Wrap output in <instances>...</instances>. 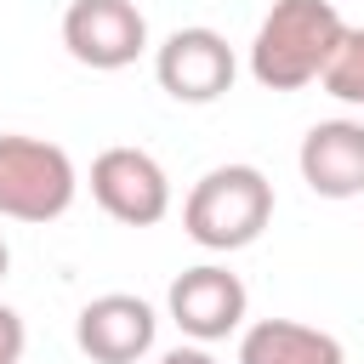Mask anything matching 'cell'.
Segmentation results:
<instances>
[{"label":"cell","instance_id":"6da1fadb","mask_svg":"<svg viewBox=\"0 0 364 364\" xmlns=\"http://www.w3.org/2000/svg\"><path fill=\"white\" fill-rule=\"evenodd\" d=\"M336 0H273L250 40V80L262 91H301L318 80L330 46L341 40Z\"/></svg>","mask_w":364,"mask_h":364},{"label":"cell","instance_id":"7a4b0ae2","mask_svg":"<svg viewBox=\"0 0 364 364\" xmlns=\"http://www.w3.org/2000/svg\"><path fill=\"white\" fill-rule=\"evenodd\" d=\"M273 222V182L256 165H216L182 199V228L199 250H245Z\"/></svg>","mask_w":364,"mask_h":364},{"label":"cell","instance_id":"3957f363","mask_svg":"<svg viewBox=\"0 0 364 364\" xmlns=\"http://www.w3.org/2000/svg\"><path fill=\"white\" fill-rule=\"evenodd\" d=\"M80 193L68 148L23 131H0V216L6 222H57Z\"/></svg>","mask_w":364,"mask_h":364},{"label":"cell","instance_id":"277c9868","mask_svg":"<svg viewBox=\"0 0 364 364\" xmlns=\"http://www.w3.org/2000/svg\"><path fill=\"white\" fill-rule=\"evenodd\" d=\"M233 74H239V57L228 46V34L205 28V23H188V28H171L165 46L154 51V80L165 97L188 102V108H205L216 97L233 91Z\"/></svg>","mask_w":364,"mask_h":364},{"label":"cell","instance_id":"5b68a950","mask_svg":"<svg viewBox=\"0 0 364 364\" xmlns=\"http://www.w3.org/2000/svg\"><path fill=\"white\" fill-rule=\"evenodd\" d=\"M63 46L80 68L119 74L148 51V17L136 11V0H68Z\"/></svg>","mask_w":364,"mask_h":364},{"label":"cell","instance_id":"8992f818","mask_svg":"<svg viewBox=\"0 0 364 364\" xmlns=\"http://www.w3.org/2000/svg\"><path fill=\"white\" fill-rule=\"evenodd\" d=\"M91 199L125 228H154L171 216V176L148 148L119 142L91 159Z\"/></svg>","mask_w":364,"mask_h":364},{"label":"cell","instance_id":"52a82bcc","mask_svg":"<svg viewBox=\"0 0 364 364\" xmlns=\"http://www.w3.org/2000/svg\"><path fill=\"white\" fill-rule=\"evenodd\" d=\"M165 313H171V324H176L188 341L210 347V341H228L233 330H245L250 290H245L239 273H228V267H216V262H199V267H188V273L171 279Z\"/></svg>","mask_w":364,"mask_h":364},{"label":"cell","instance_id":"ba28073f","mask_svg":"<svg viewBox=\"0 0 364 364\" xmlns=\"http://www.w3.org/2000/svg\"><path fill=\"white\" fill-rule=\"evenodd\" d=\"M154 336H159L154 307L142 296H125V290L91 296L74 318V347L91 364H136L154 353Z\"/></svg>","mask_w":364,"mask_h":364},{"label":"cell","instance_id":"9c48e42d","mask_svg":"<svg viewBox=\"0 0 364 364\" xmlns=\"http://www.w3.org/2000/svg\"><path fill=\"white\" fill-rule=\"evenodd\" d=\"M296 165L318 199H358L364 193V119H318L301 136Z\"/></svg>","mask_w":364,"mask_h":364},{"label":"cell","instance_id":"30bf717a","mask_svg":"<svg viewBox=\"0 0 364 364\" xmlns=\"http://www.w3.org/2000/svg\"><path fill=\"white\" fill-rule=\"evenodd\" d=\"M239 364H347L341 341L301 318H256L239 330Z\"/></svg>","mask_w":364,"mask_h":364},{"label":"cell","instance_id":"8fae6325","mask_svg":"<svg viewBox=\"0 0 364 364\" xmlns=\"http://www.w3.org/2000/svg\"><path fill=\"white\" fill-rule=\"evenodd\" d=\"M318 85H324L336 102L364 108V28H341V40L330 46V57H324V68H318Z\"/></svg>","mask_w":364,"mask_h":364},{"label":"cell","instance_id":"7c38bea8","mask_svg":"<svg viewBox=\"0 0 364 364\" xmlns=\"http://www.w3.org/2000/svg\"><path fill=\"white\" fill-rule=\"evenodd\" d=\"M23 347H28V330H23L17 307H6V301H0V364H17V358H23Z\"/></svg>","mask_w":364,"mask_h":364},{"label":"cell","instance_id":"4fadbf2b","mask_svg":"<svg viewBox=\"0 0 364 364\" xmlns=\"http://www.w3.org/2000/svg\"><path fill=\"white\" fill-rule=\"evenodd\" d=\"M159 364H216V358H210V347L193 341V347H171V353H159Z\"/></svg>","mask_w":364,"mask_h":364},{"label":"cell","instance_id":"5bb4252c","mask_svg":"<svg viewBox=\"0 0 364 364\" xmlns=\"http://www.w3.org/2000/svg\"><path fill=\"white\" fill-rule=\"evenodd\" d=\"M6 273H11V245L0 239V284H6Z\"/></svg>","mask_w":364,"mask_h":364}]
</instances>
